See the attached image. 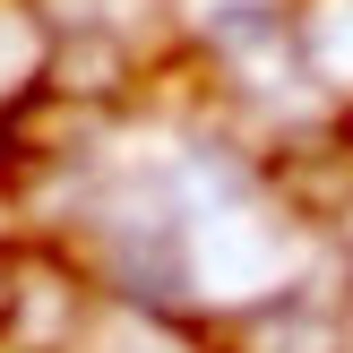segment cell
I'll list each match as a JSON object with an SVG mask.
<instances>
[{
    "label": "cell",
    "mask_w": 353,
    "mask_h": 353,
    "mask_svg": "<svg viewBox=\"0 0 353 353\" xmlns=\"http://www.w3.org/2000/svg\"><path fill=\"white\" fill-rule=\"evenodd\" d=\"M0 293H9V259H0Z\"/></svg>",
    "instance_id": "obj_4"
},
{
    "label": "cell",
    "mask_w": 353,
    "mask_h": 353,
    "mask_svg": "<svg viewBox=\"0 0 353 353\" xmlns=\"http://www.w3.org/2000/svg\"><path fill=\"white\" fill-rule=\"evenodd\" d=\"M95 293L61 268V259H9V293H0V345L9 353H69L86 336Z\"/></svg>",
    "instance_id": "obj_1"
},
{
    "label": "cell",
    "mask_w": 353,
    "mask_h": 353,
    "mask_svg": "<svg viewBox=\"0 0 353 353\" xmlns=\"http://www.w3.org/2000/svg\"><path fill=\"white\" fill-rule=\"evenodd\" d=\"M43 61H52V26L34 0H0V112L43 95Z\"/></svg>",
    "instance_id": "obj_3"
},
{
    "label": "cell",
    "mask_w": 353,
    "mask_h": 353,
    "mask_svg": "<svg viewBox=\"0 0 353 353\" xmlns=\"http://www.w3.org/2000/svg\"><path fill=\"white\" fill-rule=\"evenodd\" d=\"M293 69L319 95H353V0H302L293 9Z\"/></svg>",
    "instance_id": "obj_2"
}]
</instances>
